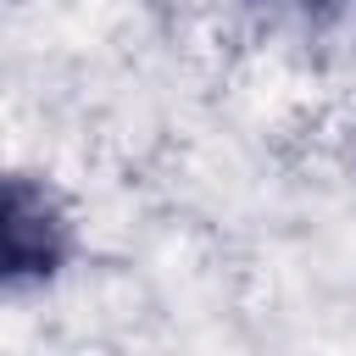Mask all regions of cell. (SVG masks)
<instances>
[{"label":"cell","instance_id":"1","mask_svg":"<svg viewBox=\"0 0 356 356\" xmlns=\"http://www.w3.org/2000/svg\"><path fill=\"white\" fill-rule=\"evenodd\" d=\"M78 261V211L67 189L44 172H6L0 189V289H50Z\"/></svg>","mask_w":356,"mask_h":356},{"label":"cell","instance_id":"2","mask_svg":"<svg viewBox=\"0 0 356 356\" xmlns=\"http://www.w3.org/2000/svg\"><path fill=\"white\" fill-rule=\"evenodd\" d=\"M234 6L267 50L300 67L356 61V0H234Z\"/></svg>","mask_w":356,"mask_h":356}]
</instances>
